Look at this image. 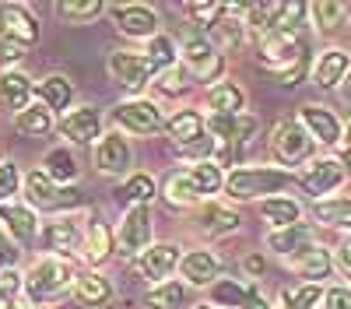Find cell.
Here are the masks:
<instances>
[{
  "mask_svg": "<svg viewBox=\"0 0 351 309\" xmlns=\"http://www.w3.org/2000/svg\"><path fill=\"white\" fill-rule=\"evenodd\" d=\"M77 267L71 260L60 257H39L32 267L25 271V302L28 306H49V302H60L74 292L77 285Z\"/></svg>",
  "mask_w": 351,
  "mask_h": 309,
  "instance_id": "1",
  "label": "cell"
},
{
  "mask_svg": "<svg viewBox=\"0 0 351 309\" xmlns=\"http://www.w3.org/2000/svg\"><path fill=\"white\" fill-rule=\"evenodd\" d=\"M295 176L288 169L274 165H236L225 176V193L232 201H267V197H281Z\"/></svg>",
  "mask_w": 351,
  "mask_h": 309,
  "instance_id": "2",
  "label": "cell"
},
{
  "mask_svg": "<svg viewBox=\"0 0 351 309\" xmlns=\"http://www.w3.org/2000/svg\"><path fill=\"white\" fill-rule=\"evenodd\" d=\"M25 204L32 211H56V214H67L74 208L84 204V193L74 190V186H56L43 169H32L25 176Z\"/></svg>",
  "mask_w": 351,
  "mask_h": 309,
  "instance_id": "3",
  "label": "cell"
},
{
  "mask_svg": "<svg viewBox=\"0 0 351 309\" xmlns=\"http://www.w3.org/2000/svg\"><path fill=\"white\" fill-rule=\"evenodd\" d=\"M180 64L190 71L193 81H204V84H218L221 81V71H225V56L215 49V42L204 36V32H186L183 36V46H180Z\"/></svg>",
  "mask_w": 351,
  "mask_h": 309,
  "instance_id": "4",
  "label": "cell"
},
{
  "mask_svg": "<svg viewBox=\"0 0 351 309\" xmlns=\"http://www.w3.org/2000/svg\"><path fill=\"white\" fill-rule=\"evenodd\" d=\"M313 148H316V140L299 123V116H285V120L274 123V130H271V155L281 165H288V169L302 165L306 158H313Z\"/></svg>",
  "mask_w": 351,
  "mask_h": 309,
  "instance_id": "5",
  "label": "cell"
},
{
  "mask_svg": "<svg viewBox=\"0 0 351 309\" xmlns=\"http://www.w3.org/2000/svg\"><path fill=\"white\" fill-rule=\"evenodd\" d=\"M112 120L120 127V134H134V137H152L165 127L162 109L152 99H127L120 106H112Z\"/></svg>",
  "mask_w": 351,
  "mask_h": 309,
  "instance_id": "6",
  "label": "cell"
},
{
  "mask_svg": "<svg viewBox=\"0 0 351 309\" xmlns=\"http://www.w3.org/2000/svg\"><path fill=\"white\" fill-rule=\"evenodd\" d=\"M106 71H109V77L120 84V88H127V92H144V88L155 81L152 60H148L144 53H134V49H112Z\"/></svg>",
  "mask_w": 351,
  "mask_h": 309,
  "instance_id": "7",
  "label": "cell"
},
{
  "mask_svg": "<svg viewBox=\"0 0 351 309\" xmlns=\"http://www.w3.org/2000/svg\"><path fill=\"white\" fill-rule=\"evenodd\" d=\"M0 232H4L18 249L36 246V243H39V232H43L39 211H32L25 201H8V204H0Z\"/></svg>",
  "mask_w": 351,
  "mask_h": 309,
  "instance_id": "8",
  "label": "cell"
},
{
  "mask_svg": "<svg viewBox=\"0 0 351 309\" xmlns=\"http://www.w3.org/2000/svg\"><path fill=\"white\" fill-rule=\"evenodd\" d=\"M43 246H46V257H60L71 260L74 253H81L84 246V225L74 214H56L53 221L43 225Z\"/></svg>",
  "mask_w": 351,
  "mask_h": 309,
  "instance_id": "9",
  "label": "cell"
},
{
  "mask_svg": "<svg viewBox=\"0 0 351 309\" xmlns=\"http://www.w3.org/2000/svg\"><path fill=\"white\" fill-rule=\"evenodd\" d=\"M152 246V208H127L116 229V249L123 257H141Z\"/></svg>",
  "mask_w": 351,
  "mask_h": 309,
  "instance_id": "10",
  "label": "cell"
},
{
  "mask_svg": "<svg viewBox=\"0 0 351 309\" xmlns=\"http://www.w3.org/2000/svg\"><path fill=\"white\" fill-rule=\"evenodd\" d=\"M92 162H95V173H102V176H127V169L134 165L130 140L120 130L102 134L99 145L92 148Z\"/></svg>",
  "mask_w": 351,
  "mask_h": 309,
  "instance_id": "11",
  "label": "cell"
},
{
  "mask_svg": "<svg viewBox=\"0 0 351 309\" xmlns=\"http://www.w3.org/2000/svg\"><path fill=\"white\" fill-rule=\"evenodd\" d=\"M256 49H260V53H256V56H260V64H263V67H271L274 74L285 71V67H291V64H299L302 56H309V46L302 42V36H285V32L263 36Z\"/></svg>",
  "mask_w": 351,
  "mask_h": 309,
  "instance_id": "12",
  "label": "cell"
},
{
  "mask_svg": "<svg viewBox=\"0 0 351 309\" xmlns=\"http://www.w3.org/2000/svg\"><path fill=\"white\" fill-rule=\"evenodd\" d=\"M56 130H60V137L71 140V145H99V137H102V112L95 106L67 109L64 116L56 120Z\"/></svg>",
  "mask_w": 351,
  "mask_h": 309,
  "instance_id": "13",
  "label": "cell"
},
{
  "mask_svg": "<svg viewBox=\"0 0 351 309\" xmlns=\"http://www.w3.org/2000/svg\"><path fill=\"white\" fill-rule=\"evenodd\" d=\"M116 32H123L127 39H155L158 36V14L148 4H112L106 8Z\"/></svg>",
  "mask_w": 351,
  "mask_h": 309,
  "instance_id": "14",
  "label": "cell"
},
{
  "mask_svg": "<svg viewBox=\"0 0 351 309\" xmlns=\"http://www.w3.org/2000/svg\"><path fill=\"white\" fill-rule=\"evenodd\" d=\"M180 260H183V253L176 243H152L137 257V274L144 281H152V285H165L169 274L180 271Z\"/></svg>",
  "mask_w": 351,
  "mask_h": 309,
  "instance_id": "15",
  "label": "cell"
},
{
  "mask_svg": "<svg viewBox=\"0 0 351 309\" xmlns=\"http://www.w3.org/2000/svg\"><path fill=\"white\" fill-rule=\"evenodd\" d=\"M0 32H4L14 46L28 49L43 39V28L39 18L28 11L25 4H0Z\"/></svg>",
  "mask_w": 351,
  "mask_h": 309,
  "instance_id": "16",
  "label": "cell"
},
{
  "mask_svg": "<svg viewBox=\"0 0 351 309\" xmlns=\"http://www.w3.org/2000/svg\"><path fill=\"white\" fill-rule=\"evenodd\" d=\"M180 274L186 288H211L215 281L221 277V260L215 257L211 249H190L183 253L180 260Z\"/></svg>",
  "mask_w": 351,
  "mask_h": 309,
  "instance_id": "17",
  "label": "cell"
},
{
  "mask_svg": "<svg viewBox=\"0 0 351 309\" xmlns=\"http://www.w3.org/2000/svg\"><path fill=\"white\" fill-rule=\"evenodd\" d=\"M36 102V81L28 77L21 67L14 71H0V109L18 116L25 106Z\"/></svg>",
  "mask_w": 351,
  "mask_h": 309,
  "instance_id": "18",
  "label": "cell"
},
{
  "mask_svg": "<svg viewBox=\"0 0 351 309\" xmlns=\"http://www.w3.org/2000/svg\"><path fill=\"white\" fill-rule=\"evenodd\" d=\"M344 180H348L344 162H337V158H316L306 173L299 176V186L306 193H313V197H324V193H334Z\"/></svg>",
  "mask_w": 351,
  "mask_h": 309,
  "instance_id": "19",
  "label": "cell"
},
{
  "mask_svg": "<svg viewBox=\"0 0 351 309\" xmlns=\"http://www.w3.org/2000/svg\"><path fill=\"white\" fill-rule=\"evenodd\" d=\"M299 123L309 130L313 140H319V145H341L344 140L341 120L324 106H299Z\"/></svg>",
  "mask_w": 351,
  "mask_h": 309,
  "instance_id": "20",
  "label": "cell"
},
{
  "mask_svg": "<svg viewBox=\"0 0 351 309\" xmlns=\"http://www.w3.org/2000/svg\"><path fill=\"white\" fill-rule=\"evenodd\" d=\"M81 253H84V260L92 267H102L116 253V232L109 229L102 218H92L84 225V246H81Z\"/></svg>",
  "mask_w": 351,
  "mask_h": 309,
  "instance_id": "21",
  "label": "cell"
},
{
  "mask_svg": "<svg viewBox=\"0 0 351 309\" xmlns=\"http://www.w3.org/2000/svg\"><path fill=\"white\" fill-rule=\"evenodd\" d=\"M204 120L208 116H200L197 109H180V112H172V116L165 120V134L176 145V151L193 145V140H200V137H208V123Z\"/></svg>",
  "mask_w": 351,
  "mask_h": 309,
  "instance_id": "22",
  "label": "cell"
},
{
  "mask_svg": "<svg viewBox=\"0 0 351 309\" xmlns=\"http://www.w3.org/2000/svg\"><path fill=\"white\" fill-rule=\"evenodd\" d=\"M74 99V81L67 74H46L36 81V102H43L49 112H64Z\"/></svg>",
  "mask_w": 351,
  "mask_h": 309,
  "instance_id": "23",
  "label": "cell"
},
{
  "mask_svg": "<svg viewBox=\"0 0 351 309\" xmlns=\"http://www.w3.org/2000/svg\"><path fill=\"white\" fill-rule=\"evenodd\" d=\"M306 246H313V229H309L306 221L288 225V229H278V232L267 236V249L278 253V257H288V260H291V257H299Z\"/></svg>",
  "mask_w": 351,
  "mask_h": 309,
  "instance_id": "24",
  "label": "cell"
},
{
  "mask_svg": "<svg viewBox=\"0 0 351 309\" xmlns=\"http://www.w3.org/2000/svg\"><path fill=\"white\" fill-rule=\"evenodd\" d=\"M291 267L299 271V277H306V285H319L324 277H330V267H334V260H330V253L324 249V246H306L299 257H291Z\"/></svg>",
  "mask_w": 351,
  "mask_h": 309,
  "instance_id": "25",
  "label": "cell"
},
{
  "mask_svg": "<svg viewBox=\"0 0 351 309\" xmlns=\"http://www.w3.org/2000/svg\"><path fill=\"white\" fill-rule=\"evenodd\" d=\"M155 197H158V186H155V176H148V173H130L116 186V201L127 208H148Z\"/></svg>",
  "mask_w": 351,
  "mask_h": 309,
  "instance_id": "26",
  "label": "cell"
},
{
  "mask_svg": "<svg viewBox=\"0 0 351 309\" xmlns=\"http://www.w3.org/2000/svg\"><path fill=\"white\" fill-rule=\"evenodd\" d=\"M197 229L204 232V236H211V239H218V236H228V232H236L239 229V214L232 211V208H225V204H204L200 208V214H197Z\"/></svg>",
  "mask_w": 351,
  "mask_h": 309,
  "instance_id": "27",
  "label": "cell"
},
{
  "mask_svg": "<svg viewBox=\"0 0 351 309\" xmlns=\"http://www.w3.org/2000/svg\"><path fill=\"white\" fill-rule=\"evenodd\" d=\"M43 173L56 183V186H74L81 169H77V158L71 155V148H49L43 155Z\"/></svg>",
  "mask_w": 351,
  "mask_h": 309,
  "instance_id": "28",
  "label": "cell"
},
{
  "mask_svg": "<svg viewBox=\"0 0 351 309\" xmlns=\"http://www.w3.org/2000/svg\"><path fill=\"white\" fill-rule=\"evenodd\" d=\"M208 106H211L215 116H239L243 106H246V92L236 81H218L208 88Z\"/></svg>",
  "mask_w": 351,
  "mask_h": 309,
  "instance_id": "29",
  "label": "cell"
},
{
  "mask_svg": "<svg viewBox=\"0 0 351 309\" xmlns=\"http://www.w3.org/2000/svg\"><path fill=\"white\" fill-rule=\"evenodd\" d=\"M14 130L21 137H46V134L56 130V112H49L43 102H32L14 116Z\"/></svg>",
  "mask_w": 351,
  "mask_h": 309,
  "instance_id": "30",
  "label": "cell"
},
{
  "mask_svg": "<svg viewBox=\"0 0 351 309\" xmlns=\"http://www.w3.org/2000/svg\"><path fill=\"white\" fill-rule=\"evenodd\" d=\"M74 299L84 306H109L112 302V285L109 277L99 271H81L77 274V285H74Z\"/></svg>",
  "mask_w": 351,
  "mask_h": 309,
  "instance_id": "31",
  "label": "cell"
},
{
  "mask_svg": "<svg viewBox=\"0 0 351 309\" xmlns=\"http://www.w3.org/2000/svg\"><path fill=\"white\" fill-rule=\"evenodd\" d=\"M299 201H291V197H267V201H260V218L271 225V232L278 229H288V225H299Z\"/></svg>",
  "mask_w": 351,
  "mask_h": 309,
  "instance_id": "32",
  "label": "cell"
},
{
  "mask_svg": "<svg viewBox=\"0 0 351 309\" xmlns=\"http://www.w3.org/2000/svg\"><path fill=\"white\" fill-rule=\"evenodd\" d=\"M348 74V53L344 49H327V53H319V60L313 67V81L319 84L324 92H330L334 84H341Z\"/></svg>",
  "mask_w": 351,
  "mask_h": 309,
  "instance_id": "33",
  "label": "cell"
},
{
  "mask_svg": "<svg viewBox=\"0 0 351 309\" xmlns=\"http://www.w3.org/2000/svg\"><path fill=\"white\" fill-rule=\"evenodd\" d=\"M253 292H256L253 285H243V281H236V277H218L211 285V306H218V309H243Z\"/></svg>",
  "mask_w": 351,
  "mask_h": 309,
  "instance_id": "34",
  "label": "cell"
},
{
  "mask_svg": "<svg viewBox=\"0 0 351 309\" xmlns=\"http://www.w3.org/2000/svg\"><path fill=\"white\" fill-rule=\"evenodd\" d=\"M162 193H165V201L176 204V208H193V204H200V193H197V186H193V180H190V169H176V173L165 180Z\"/></svg>",
  "mask_w": 351,
  "mask_h": 309,
  "instance_id": "35",
  "label": "cell"
},
{
  "mask_svg": "<svg viewBox=\"0 0 351 309\" xmlns=\"http://www.w3.org/2000/svg\"><path fill=\"white\" fill-rule=\"evenodd\" d=\"M281 8L285 4H278V0H267V4H250L246 8V28H253V32L263 39V36H271L274 28H278V18H281Z\"/></svg>",
  "mask_w": 351,
  "mask_h": 309,
  "instance_id": "36",
  "label": "cell"
},
{
  "mask_svg": "<svg viewBox=\"0 0 351 309\" xmlns=\"http://www.w3.org/2000/svg\"><path fill=\"white\" fill-rule=\"evenodd\" d=\"M190 288L183 281H165V285H155L148 295H144V309H180L186 302Z\"/></svg>",
  "mask_w": 351,
  "mask_h": 309,
  "instance_id": "37",
  "label": "cell"
},
{
  "mask_svg": "<svg viewBox=\"0 0 351 309\" xmlns=\"http://www.w3.org/2000/svg\"><path fill=\"white\" fill-rule=\"evenodd\" d=\"M190 180H193V186L200 193V201H208V197H215L225 186V173L215 162H193L190 165Z\"/></svg>",
  "mask_w": 351,
  "mask_h": 309,
  "instance_id": "38",
  "label": "cell"
},
{
  "mask_svg": "<svg viewBox=\"0 0 351 309\" xmlns=\"http://www.w3.org/2000/svg\"><path fill=\"white\" fill-rule=\"evenodd\" d=\"M144 56L152 60L155 74H162V71H169V67L180 64V46H176V39H169V36L158 32L155 39H148V49H144Z\"/></svg>",
  "mask_w": 351,
  "mask_h": 309,
  "instance_id": "39",
  "label": "cell"
},
{
  "mask_svg": "<svg viewBox=\"0 0 351 309\" xmlns=\"http://www.w3.org/2000/svg\"><path fill=\"white\" fill-rule=\"evenodd\" d=\"M313 214L324 225H330V229H351V201H344V197H334V201H316Z\"/></svg>",
  "mask_w": 351,
  "mask_h": 309,
  "instance_id": "40",
  "label": "cell"
},
{
  "mask_svg": "<svg viewBox=\"0 0 351 309\" xmlns=\"http://www.w3.org/2000/svg\"><path fill=\"white\" fill-rule=\"evenodd\" d=\"M56 14H60L64 21H71V25H84V21L106 14V4L102 0H60V4H56Z\"/></svg>",
  "mask_w": 351,
  "mask_h": 309,
  "instance_id": "41",
  "label": "cell"
},
{
  "mask_svg": "<svg viewBox=\"0 0 351 309\" xmlns=\"http://www.w3.org/2000/svg\"><path fill=\"white\" fill-rule=\"evenodd\" d=\"M155 92L158 95H165V99H176V95H183L190 84H193V77H190V71L183 67V64H176V67H169V71H162V74H155Z\"/></svg>",
  "mask_w": 351,
  "mask_h": 309,
  "instance_id": "42",
  "label": "cell"
},
{
  "mask_svg": "<svg viewBox=\"0 0 351 309\" xmlns=\"http://www.w3.org/2000/svg\"><path fill=\"white\" fill-rule=\"evenodd\" d=\"M319 299H324V288H319V285H299V288L281 292L274 309H316Z\"/></svg>",
  "mask_w": 351,
  "mask_h": 309,
  "instance_id": "43",
  "label": "cell"
},
{
  "mask_svg": "<svg viewBox=\"0 0 351 309\" xmlns=\"http://www.w3.org/2000/svg\"><path fill=\"white\" fill-rule=\"evenodd\" d=\"M309 14H313L319 32H330V28H337L341 18H344V4H334V0H316V4H309Z\"/></svg>",
  "mask_w": 351,
  "mask_h": 309,
  "instance_id": "44",
  "label": "cell"
},
{
  "mask_svg": "<svg viewBox=\"0 0 351 309\" xmlns=\"http://www.w3.org/2000/svg\"><path fill=\"white\" fill-rule=\"evenodd\" d=\"M25 176H21V169L11 162V158H0V204H8V201H18V190H21Z\"/></svg>",
  "mask_w": 351,
  "mask_h": 309,
  "instance_id": "45",
  "label": "cell"
},
{
  "mask_svg": "<svg viewBox=\"0 0 351 309\" xmlns=\"http://www.w3.org/2000/svg\"><path fill=\"white\" fill-rule=\"evenodd\" d=\"M25 299V271L18 267H8V271H0V302H21Z\"/></svg>",
  "mask_w": 351,
  "mask_h": 309,
  "instance_id": "46",
  "label": "cell"
},
{
  "mask_svg": "<svg viewBox=\"0 0 351 309\" xmlns=\"http://www.w3.org/2000/svg\"><path fill=\"white\" fill-rule=\"evenodd\" d=\"M186 14L193 18V25L200 28H208L211 32V25L225 14V4H211V0H197V4H186Z\"/></svg>",
  "mask_w": 351,
  "mask_h": 309,
  "instance_id": "47",
  "label": "cell"
},
{
  "mask_svg": "<svg viewBox=\"0 0 351 309\" xmlns=\"http://www.w3.org/2000/svg\"><path fill=\"white\" fill-rule=\"evenodd\" d=\"M256 130H260V120L253 116V112H239V116H236V140H232V148L243 155V151L253 145Z\"/></svg>",
  "mask_w": 351,
  "mask_h": 309,
  "instance_id": "48",
  "label": "cell"
},
{
  "mask_svg": "<svg viewBox=\"0 0 351 309\" xmlns=\"http://www.w3.org/2000/svg\"><path fill=\"white\" fill-rule=\"evenodd\" d=\"M21 56H25V49L14 46L4 32H0V71H14L21 64Z\"/></svg>",
  "mask_w": 351,
  "mask_h": 309,
  "instance_id": "49",
  "label": "cell"
},
{
  "mask_svg": "<svg viewBox=\"0 0 351 309\" xmlns=\"http://www.w3.org/2000/svg\"><path fill=\"white\" fill-rule=\"evenodd\" d=\"M306 71H309V56H302L299 64H291V67L278 71V84H285V88H291V84H299V81L306 77Z\"/></svg>",
  "mask_w": 351,
  "mask_h": 309,
  "instance_id": "50",
  "label": "cell"
},
{
  "mask_svg": "<svg viewBox=\"0 0 351 309\" xmlns=\"http://www.w3.org/2000/svg\"><path fill=\"white\" fill-rule=\"evenodd\" d=\"M18 257H21V249L0 232V271H8V267H18Z\"/></svg>",
  "mask_w": 351,
  "mask_h": 309,
  "instance_id": "51",
  "label": "cell"
},
{
  "mask_svg": "<svg viewBox=\"0 0 351 309\" xmlns=\"http://www.w3.org/2000/svg\"><path fill=\"white\" fill-rule=\"evenodd\" d=\"M324 302L327 309H351V288H330L324 292Z\"/></svg>",
  "mask_w": 351,
  "mask_h": 309,
  "instance_id": "52",
  "label": "cell"
},
{
  "mask_svg": "<svg viewBox=\"0 0 351 309\" xmlns=\"http://www.w3.org/2000/svg\"><path fill=\"white\" fill-rule=\"evenodd\" d=\"M334 260H337L341 274L351 281V236H348V239H341V246H337V253H334Z\"/></svg>",
  "mask_w": 351,
  "mask_h": 309,
  "instance_id": "53",
  "label": "cell"
},
{
  "mask_svg": "<svg viewBox=\"0 0 351 309\" xmlns=\"http://www.w3.org/2000/svg\"><path fill=\"white\" fill-rule=\"evenodd\" d=\"M243 271H246L250 277H260V274H263V257H256V253H253V257H246V260H243Z\"/></svg>",
  "mask_w": 351,
  "mask_h": 309,
  "instance_id": "54",
  "label": "cell"
},
{
  "mask_svg": "<svg viewBox=\"0 0 351 309\" xmlns=\"http://www.w3.org/2000/svg\"><path fill=\"white\" fill-rule=\"evenodd\" d=\"M243 309H274V306H271V299H263L260 292H253V295L246 299V306H243Z\"/></svg>",
  "mask_w": 351,
  "mask_h": 309,
  "instance_id": "55",
  "label": "cell"
},
{
  "mask_svg": "<svg viewBox=\"0 0 351 309\" xmlns=\"http://www.w3.org/2000/svg\"><path fill=\"white\" fill-rule=\"evenodd\" d=\"M341 99L344 102H351V71L344 74V81H341Z\"/></svg>",
  "mask_w": 351,
  "mask_h": 309,
  "instance_id": "56",
  "label": "cell"
},
{
  "mask_svg": "<svg viewBox=\"0 0 351 309\" xmlns=\"http://www.w3.org/2000/svg\"><path fill=\"white\" fill-rule=\"evenodd\" d=\"M344 145L351 148V123H348V130H344Z\"/></svg>",
  "mask_w": 351,
  "mask_h": 309,
  "instance_id": "57",
  "label": "cell"
},
{
  "mask_svg": "<svg viewBox=\"0 0 351 309\" xmlns=\"http://www.w3.org/2000/svg\"><path fill=\"white\" fill-rule=\"evenodd\" d=\"M193 309H218V306H211V302H200V306H193Z\"/></svg>",
  "mask_w": 351,
  "mask_h": 309,
  "instance_id": "58",
  "label": "cell"
}]
</instances>
